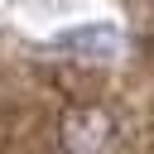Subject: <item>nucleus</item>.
Wrapping results in <instances>:
<instances>
[{
  "mask_svg": "<svg viewBox=\"0 0 154 154\" xmlns=\"http://www.w3.org/2000/svg\"><path fill=\"white\" fill-rule=\"evenodd\" d=\"M116 116L106 106H72L63 116V154H111Z\"/></svg>",
  "mask_w": 154,
  "mask_h": 154,
  "instance_id": "nucleus-1",
  "label": "nucleus"
}]
</instances>
